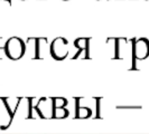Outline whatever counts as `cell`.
Wrapping results in <instances>:
<instances>
[{"mask_svg": "<svg viewBox=\"0 0 149 134\" xmlns=\"http://www.w3.org/2000/svg\"><path fill=\"white\" fill-rule=\"evenodd\" d=\"M132 55L136 59L143 60L149 56V40L147 38H138L132 46Z\"/></svg>", "mask_w": 149, "mask_h": 134, "instance_id": "cell-3", "label": "cell"}, {"mask_svg": "<svg viewBox=\"0 0 149 134\" xmlns=\"http://www.w3.org/2000/svg\"><path fill=\"white\" fill-rule=\"evenodd\" d=\"M49 54L56 60L65 59L70 54L68 40L64 37H56L49 45Z\"/></svg>", "mask_w": 149, "mask_h": 134, "instance_id": "cell-2", "label": "cell"}, {"mask_svg": "<svg viewBox=\"0 0 149 134\" xmlns=\"http://www.w3.org/2000/svg\"><path fill=\"white\" fill-rule=\"evenodd\" d=\"M2 38H0V58H2V55H5V44H1Z\"/></svg>", "mask_w": 149, "mask_h": 134, "instance_id": "cell-6", "label": "cell"}, {"mask_svg": "<svg viewBox=\"0 0 149 134\" xmlns=\"http://www.w3.org/2000/svg\"><path fill=\"white\" fill-rule=\"evenodd\" d=\"M7 1H8V2H10V0H7Z\"/></svg>", "mask_w": 149, "mask_h": 134, "instance_id": "cell-7", "label": "cell"}, {"mask_svg": "<svg viewBox=\"0 0 149 134\" xmlns=\"http://www.w3.org/2000/svg\"><path fill=\"white\" fill-rule=\"evenodd\" d=\"M64 1H68V0H64Z\"/></svg>", "mask_w": 149, "mask_h": 134, "instance_id": "cell-8", "label": "cell"}, {"mask_svg": "<svg viewBox=\"0 0 149 134\" xmlns=\"http://www.w3.org/2000/svg\"><path fill=\"white\" fill-rule=\"evenodd\" d=\"M74 46L77 49L75 55L73 56V59H77V58H83L86 59L89 58V52H90V40L88 38H77L74 40Z\"/></svg>", "mask_w": 149, "mask_h": 134, "instance_id": "cell-4", "label": "cell"}, {"mask_svg": "<svg viewBox=\"0 0 149 134\" xmlns=\"http://www.w3.org/2000/svg\"><path fill=\"white\" fill-rule=\"evenodd\" d=\"M38 43H39V39H35L36 48H38ZM34 58H40V55H39V50H38V49H36V52L34 54Z\"/></svg>", "mask_w": 149, "mask_h": 134, "instance_id": "cell-5", "label": "cell"}, {"mask_svg": "<svg viewBox=\"0 0 149 134\" xmlns=\"http://www.w3.org/2000/svg\"><path fill=\"white\" fill-rule=\"evenodd\" d=\"M26 44L19 37H10L5 43V55L9 59L18 60L26 54Z\"/></svg>", "mask_w": 149, "mask_h": 134, "instance_id": "cell-1", "label": "cell"}]
</instances>
